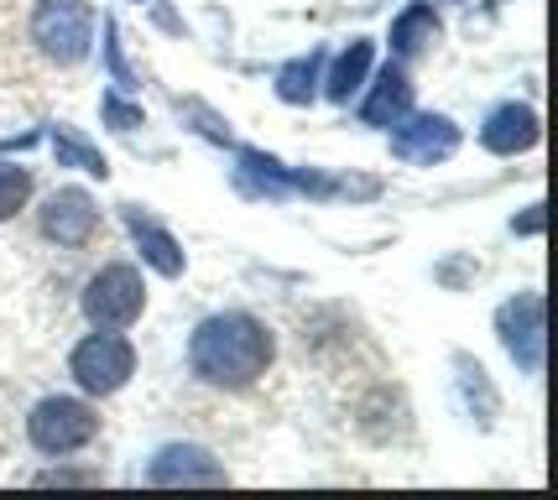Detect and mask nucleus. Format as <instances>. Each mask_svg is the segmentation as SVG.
<instances>
[{"label":"nucleus","mask_w":558,"mask_h":500,"mask_svg":"<svg viewBox=\"0 0 558 500\" xmlns=\"http://www.w3.org/2000/svg\"><path fill=\"white\" fill-rule=\"evenodd\" d=\"M277 339L256 313H209L189 333V370L215 391H245L271 370Z\"/></svg>","instance_id":"1"},{"label":"nucleus","mask_w":558,"mask_h":500,"mask_svg":"<svg viewBox=\"0 0 558 500\" xmlns=\"http://www.w3.org/2000/svg\"><path fill=\"white\" fill-rule=\"evenodd\" d=\"M32 48L58 69H78L95 48V5L89 0H37L32 5Z\"/></svg>","instance_id":"2"},{"label":"nucleus","mask_w":558,"mask_h":500,"mask_svg":"<svg viewBox=\"0 0 558 500\" xmlns=\"http://www.w3.org/2000/svg\"><path fill=\"white\" fill-rule=\"evenodd\" d=\"M99 438V412L78 397H43V402L26 412V443L48 459L89 449Z\"/></svg>","instance_id":"3"},{"label":"nucleus","mask_w":558,"mask_h":500,"mask_svg":"<svg viewBox=\"0 0 558 500\" xmlns=\"http://www.w3.org/2000/svg\"><path fill=\"white\" fill-rule=\"evenodd\" d=\"M146 308V282L136 266L110 261L84 282V318L95 329H131Z\"/></svg>","instance_id":"4"},{"label":"nucleus","mask_w":558,"mask_h":500,"mask_svg":"<svg viewBox=\"0 0 558 500\" xmlns=\"http://www.w3.org/2000/svg\"><path fill=\"white\" fill-rule=\"evenodd\" d=\"M69 376L89 397H116L136 376V350H131V339H121V333H89V339L73 344Z\"/></svg>","instance_id":"5"},{"label":"nucleus","mask_w":558,"mask_h":500,"mask_svg":"<svg viewBox=\"0 0 558 500\" xmlns=\"http://www.w3.org/2000/svg\"><path fill=\"white\" fill-rule=\"evenodd\" d=\"M496 333L507 344V355L517 359L522 376H543V350H548V333H543V292H517L511 303L496 308Z\"/></svg>","instance_id":"6"},{"label":"nucleus","mask_w":558,"mask_h":500,"mask_svg":"<svg viewBox=\"0 0 558 500\" xmlns=\"http://www.w3.org/2000/svg\"><path fill=\"white\" fill-rule=\"evenodd\" d=\"M397 131H391V157L408 167H434L444 157H454L460 151V125L449 115H434V110H423V115H408L391 120Z\"/></svg>","instance_id":"7"},{"label":"nucleus","mask_w":558,"mask_h":500,"mask_svg":"<svg viewBox=\"0 0 558 500\" xmlns=\"http://www.w3.org/2000/svg\"><path fill=\"white\" fill-rule=\"evenodd\" d=\"M37 224H43V235H48L52 245H63V251H84V245L99 235V204H95V193H84V188H52L48 198H43V215H37Z\"/></svg>","instance_id":"8"},{"label":"nucleus","mask_w":558,"mask_h":500,"mask_svg":"<svg viewBox=\"0 0 558 500\" xmlns=\"http://www.w3.org/2000/svg\"><path fill=\"white\" fill-rule=\"evenodd\" d=\"M146 479L151 485H219L225 464L209 449H198V443H168V449L151 453Z\"/></svg>","instance_id":"9"},{"label":"nucleus","mask_w":558,"mask_h":500,"mask_svg":"<svg viewBox=\"0 0 558 500\" xmlns=\"http://www.w3.org/2000/svg\"><path fill=\"white\" fill-rule=\"evenodd\" d=\"M537 136H543V120H537V110H533V105H517V99L496 105V110L486 115V125H481V146H486V151H496V157L533 151Z\"/></svg>","instance_id":"10"},{"label":"nucleus","mask_w":558,"mask_h":500,"mask_svg":"<svg viewBox=\"0 0 558 500\" xmlns=\"http://www.w3.org/2000/svg\"><path fill=\"white\" fill-rule=\"evenodd\" d=\"M413 110V78L402 63H387V69L371 78V95L361 105V120L365 125H391V120H402Z\"/></svg>","instance_id":"11"},{"label":"nucleus","mask_w":558,"mask_h":500,"mask_svg":"<svg viewBox=\"0 0 558 500\" xmlns=\"http://www.w3.org/2000/svg\"><path fill=\"white\" fill-rule=\"evenodd\" d=\"M438 37H444V26H438V16H434V5H428V0L402 5V11H397V22H391V52H397L402 63L423 58Z\"/></svg>","instance_id":"12"},{"label":"nucleus","mask_w":558,"mask_h":500,"mask_svg":"<svg viewBox=\"0 0 558 500\" xmlns=\"http://www.w3.org/2000/svg\"><path fill=\"white\" fill-rule=\"evenodd\" d=\"M125 224H131V235H136V245H142V261L151 266V271H162V277H183V245L157 224V219H146L142 209H125Z\"/></svg>","instance_id":"13"},{"label":"nucleus","mask_w":558,"mask_h":500,"mask_svg":"<svg viewBox=\"0 0 558 500\" xmlns=\"http://www.w3.org/2000/svg\"><path fill=\"white\" fill-rule=\"evenodd\" d=\"M371 63H376V48H371L365 37H355V42H350V48L335 58V69L318 78V84H324V95L335 99V105H350V99L365 89V78H371Z\"/></svg>","instance_id":"14"},{"label":"nucleus","mask_w":558,"mask_h":500,"mask_svg":"<svg viewBox=\"0 0 558 500\" xmlns=\"http://www.w3.org/2000/svg\"><path fill=\"white\" fill-rule=\"evenodd\" d=\"M235 183L251 198H288L292 193V172L277 157L256 151V146H241V167H235Z\"/></svg>","instance_id":"15"},{"label":"nucleus","mask_w":558,"mask_h":500,"mask_svg":"<svg viewBox=\"0 0 558 500\" xmlns=\"http://www.w3.org/2000/svg\"><path fill=\"white\" fill-rule=\"evenodd\" d=\"M318 73H324V52H308V58H292L277 69V99L282 105H308L318 95Z\"/></svg>","instance_id":"16"},{"label":"nucleus","mask_w":558,"mask_h":500,"mask_svg":"<svg viewBox=\"0 0 558 500\" xmlns=\"http://www.w3.org/2000/svg\"><path fill=\"white\" fill-rule=\"evenodd\" d=\"M52 151H58V167H78V172H89V178H110V162H105V151L99 146H89L78 131H69V125H58L52 131Z\"/></svg>","instance_id":"17"},{"label":"nucleus","mask_w":558,"mask_h":500,"mask_svg":"<svg viewBox=\"0 0 558 500\" xmlns=\"http://www.w3.org/2000/svg\"><path fill=\"white\" fill-rule=\"evenodd\" d=\"M32 198V167H16V162H0V224L16 219Z\"/></svg>","instance_id":"18"},{"label":"nucleus","mask_w":558,"mask_h":500,"mask_svg":"<svg viewBox=\"0 0 558 500\" xmlns=\"http://www.w3.org/2000/svg\"><path fill=\"white\" fill-rule=\"evenodd\" d=\"M99 110H105V125H110V131H136V125H142V105L121 99L116 89L99 99Z\"/></svg>","instance_id":"19"},{"label":"nucleus","mask_w":558,"mask_h":500,"mask_svg":"<svg viewBox=\"0 0 558 500\" xmlns=\"http://www.w3.org/2000/svg\"><path fill=\"white\" fill-rule=\"evenodd\" d=\"M43 479V485H89V479H99L95 469H84V475H78V469H48V475H37Z\"/></svg>","instance_id":"20"},{"label":"nucleus","mask_w":558,"mask_h":500,"mask_svg":"<svg viewBox=\"0 0 558 500\" xmlns=\"http://www.w3.org/2000/svg\"><path fill=\"white\" fill-rule=\"evenodd\" d=\"M511 230H517V235H537V230H543V204H533L522 219H511Z\"/></svg>","instance_id":"21"},{"label":"nucleus","mask_w":558,"mask_h":500,"mask_svg":"<svg viewBox=\"0 0 558 500\" xmlns=\"http://www.w3.org/2000/svg\"><path fill=\"white\" fill-rule=\"evenodd\" d=\"M136 5H142V0H136Z\"/></svg>","instance_id":"22"}]
</instances>
